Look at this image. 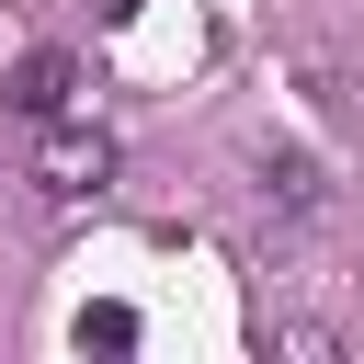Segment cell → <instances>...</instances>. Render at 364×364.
<instances>
[{
  "label": "cell",
  "instance_id": "cell-1",
  "mask_svg": "<svg viewBox=\"0 0 364 364\" xmlns=\"http://www.w3.org/2000/svg\"><path fill=\"white\" fill-rule=\"evenodd\" d=\"M102 182H114V136H102V125H68V114H46V136H34V193L80 205V193H102Z\"/></svg>",
  "mask_w": 364,
  "mask_h": 364
},
{
  "label": "cell",
  "instance_id": "cell-2",
  "mask_svg": "<svg viewBox=\"0 0 364 364\" xmlns=\"http://www.w3.org/2000/svg\"><path fill=\"white\" fill-rule=\"evenodd\" d=\"M262 193H273L284 216H318V205H330V171H318L307 148H262Z\"/></svg>",
  "mask_w": 364,
  "mask_h": 364
},
{
  "label": "cell",
  "instance_id": "cell-3",
  "mask_svg": "<svg viewBox=\"0 0 364 364\" xmlns=\"http://www.w3.org/2000/svg\"><path fill=\"white\" fill-rule=\"evenodd\" d=\"M68 91H80V57L68 46H46V57H23V80H11V102L46 125V114H68Z\"/></svg>",
  "mask_w": 364,
  "mask_h": 364
},
{
  "label": "cell",
  "instance_id": "cell-4",
  "mask_svg": "<svg viewBox=\"0 0 364 364\" xmlns=\"http://www.w3.org/2000/svg\"><path fill=\"white\" fill-rule=\"evenodd\" d=\"M68 341H80V353H136V307H114V296H102V307H80V330H68Z\"/></svg>",
  "mask_w": 364,
  "mask_h": 364
}]
</instances>
